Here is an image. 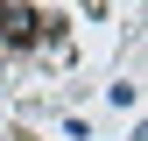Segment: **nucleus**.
<instances>
[{
  "label": "nucleus",
  "mask_w": 148,
  "mask_h": 141,
  "mask_svg": "<svg viewBox=\"0 0 148 141\" xmlns=\"http://www.w3.org/2000/svg\"><path fill=\"white\" fill-rule=\"evenodd\" d=\"M0 42H35V7L0 0Z\"/></svg>",
  "instance_id": "1"
},
{
  "label": "nucleus",
  "mask_w": 148,
  "mask_h": 141,
  "mask_svg": "<svg viewBox=\"0 0 148 141\" xmlns=\"http://www.w3.org/2000/svg\"><path fill=\"white\" fill-rule=\"evenodd\" d=\"M134 141H148V127H141V134H134Z\"/></svg>",
  "instance_id": "2"
}]
</instances>
